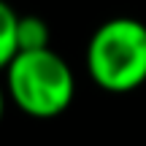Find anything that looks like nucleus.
Listing matches in <instances>:
<instances>
[{
  "mask_svg": "<svg viewBox=\"0 0 146 146\" xmlns=\"http://www.w3.org/2000/svg\"><path fill=\"white\" fill-rule=\"evenodd\" d=\"M3 76L8 100L33 119L60 116L62 111H68L76 95V76L65 57L52 46L35 52H16Z\"/></svg>",
  "mask_w": 146,
  "mask_h": 146,
  "instance_id": "nucleus-1",
  "label": "nucleus"
},
{
  "mask_svg": "<svg viewBox=\"0 0 146 146\" xmlns=\"http://www.w3.org/2000/svg\"><path fill=\"white\" fill-rule=\"evenodd\" d=\"M92 81L106 92H133L146 81V25L133 16L106 19L87 41Z\"/></svg>",
  "mask_w": 146,
  "mask_h": 146,
  "instance_id": "nucleus-2",
  "label": "nucleus"
},
{
  "mask_svg": "<svg viewBox=\"0 0 146 146\" xmlns=\"http://www.w3.org/2000/svg\"><path fill=\"white\" fill-rule=\"evenodd\" d=\"M49 25L46 19L35 14H19V25H16V43L19 52H35V49H49Z\"/></svg>",
  "mask_w": 146,
  "mask_h": 146,
  "instance_id": "nucleus-3",
  "label": "nucleus"
},
{
  "mask_svg": "<svg viewBox=\"0 0 146 146\" xmlns=\"http://www.w3.org/2000/svg\"><path fill=\"white\" fill-rule=\"evenodd\" d=\"M16 25H19V14H16L5 0H0V73L8 68V62L16 57V52H19Z\"/></svg>",
  "mask_w": 146,
  "mask_h": 146,
  "instance_id": "nucleus-4",
  "label": "nucleus"
},
{
  "mask_svg": "<svg viewBox=\"0 0 146 146\" xmlns=\"http://www.w3.org/2000/svg\"><path fill=\"white\" fill-rule=\"evenodd\" d=\"M5 100H8V95H5V87L0 84V122H3V114H5Z\"/></svg>",
  "mask_w": 146,
  "mask_h": 146,
  "instance_id": "nucleus-5",
  "label": "nucleus"
}]
</instances>
